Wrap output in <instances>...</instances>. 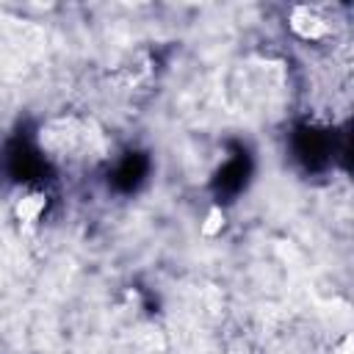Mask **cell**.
I'll return each mask as SVG.
<instances>
[{"instance_id": "cell-1", "label": "cell", "mask_w": 354, "mask_h": 354, "mask_svg": "<svg viewBox=\"0 0 354 354\" xmlns=\"http://www.w3.org/2000/svg\"><path fill=\"white\" fill-rule=\"evenodd\" d=\"M100 147V133H94L80 119H58L41 130V152L61 163L88 160Z\"/></svg>"}, {"instance_id": "cell-2", "label": "cell", "mask_w": 354, "mask_h": 354, "mask_svg": "<svg viewBox=\"0 0 354 354\" xmlns=\"http://www.w3.org/2000/svg\"><path fill=\"white\" fill-rule=\"evenodd\" d=\"M288 25H290V30L299 36V39H304V41H324L326 36H329V19L318 11V8H313V6H296L293 11H290V19H288Z\"/></svg>"}, {"instance_id": "cell-3", "label": "cell", "mask_w": 354, "mask_h": 354, "mask_svg": "<svg viewBox=\"0 0 354 354\" xmlns=\"http://www.w3.org/2000/svg\"><path fill=\"white\" fill-rule=\"evenodd\" d=\"M44 207H47L44 191H39V188H25V191L19 194V199H17V218L25 221V224H30V221H36V218L44 213Z\"/></svg>"}]
</instances>
